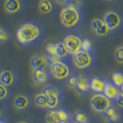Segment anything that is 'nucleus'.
I'll list each match as a JSON object with an SVG mask.
<instances>
[{
	"label": "nucleus",
	"mask_w": 123,
	"mask_h": 123,
	"mask_svg": "<svg viewBox=\"0 0 123 123\" xmlns=\"http://www.w3.org/2000/svg\"><path fill=\"white\" fill-rule=\"evenodd\" d=\"M17 77L15 73L11 70H2L0 72V83L10 88L16 83Z\"/></svg>",
	"instance_id": "nucleus-13"
},
{
	"label": "nucleus",
	"mask_w": 123,
	"mask_h": 123,
	"mask_svg": "<svg viewBox=\"0 0 123 123\" xmlns=\"http://www.w3.org/2000/svg\"><path fill=\"white\" fill-rule=\"evenodd\" d=\"M82 38L75 34H68L63 38L62 44L70 55H74L81 49Z\"/></svg>",
	"instance_id": "nucleus-7"
},
{
	"label": "nucleus",
	"mask_w": 123,
	"mask_h": 123,
	"mask_svg": "<svg viewBox=\"0 0 123 123\" xmlns=\"http://www.w3.org/2000/svg\"><path fill=\"white\" fill-rule=\"evenodd\" d=\"M43 37L44 29L38 22H24L16 30L17 42L22 46L36 45L40 42Z\"/></svg>",
	"instance_id": "nucleus-1"
},
{
	"label": "nucleus",
	"mask_w": 123,
	"mask_h": 123,
	"mask_svg": "<svg viewBox=\"0 0 123 123\" xmlns=\"http://www.w3.org/2000/svg\"><path fill=\"white\" fill-rule=\"evenodd\" d=\"M81 49H82L84 51H86V52H93V44H92V41L88 39V38H86V39H82Z\"/></svg>",
	"instance_id": "nucleus-28"
},
{
	"label": "nucleus",
	"mask_w": 123,
	"mask_h": 123,
	"mask_svg": "<svg viewBox=\"0 0 123 123\" xmlns=\"http://www.w3.org/2000/svg\"><path fill=\"white\" fill-rule=\"evenodd\" d=\"M91 26L94 33L98 37H107L111 33L110 30L108 29L105 23L102 18H93L91 23Z\"/></svg>",
	"instance_id": "nucleus-10"
},
{
	"label": "nucleus",
	"mask_w": 123,
	"mask_h": 123,
	"mask_svg": "<svg viewBox=\"0 0 123 123\" xmlns=\"http://www.w3.org/2000/svg\"><path fill=\"white\" fill-rule=\"evenodd\" d=\"M48 68L50 75L58 80L66 79L71 75L70 68L68 64L62 60L55 59L51 61Z\"/></svg>",
	"instance_id": "nucleus-3"
},
{
	"label": "nucleus",
	"mask_w": 123,
	"mask_h": 123,
	"mask_svg": "<svg viewBox=\"0 0 123 123\" xmlns=\"http://www.w3.org/2000/svg\"><path fill=\"white\" fill-rule=\"evenodd\" d=\"M43 93L46 96L47 109H55L58 108L62 98V94L59 88L56 86L48 85L44 88Z\"/></svg>",
	"instance_id": "nucleus-5"
},
{
	"label": "nucleus",
	"mask_w": 123,
	"mask_h": 123,
	"mask_svg": "<svg viewBox=\"0 0 123 123\" xmlns=\"http://www.w3.org/2000/svg\"><path fill=\"white\" fill-rule=\"evenodd\" d=\"M34 101L36 105H37L38 107L47 109V100H46V96L43 92L36 95Z\"/></svg>",
	"instance_id": "nucleus-23"
},
{
	"label": "nucleus",
	"mask_w": 123,
	"mask_h": 123,
	"mask_svg": "<svg viewBox=\"0 0 123 123\" xmlns=\"http://www.w3.org/2000/svg\"><path fill=\"white\" fill-rule=\"evenodd\" d=\"M115 58L118 63L122 64L123 62V47L122 45H119L115 50Z\"/></svg>",
	"instance_id": "nucleus-29"
},
{
	"label": "nucleus",
	"mask_w": 123,
	"mask_h": 123,
	"mask_svg": "<svg viewBox=\"0 0 123 123\" xmlns=\"http://www.w3.org/2000/svg\"><path fill=\"white\" fill-rule=\"evenodd\" d=\"M79 79V74L78 75H70L68 78V83L71 87L75 88L76 85L78 84Z\"/></svg>",
	"instance_id": "nucleus-30"
},
{
	"label": "nucleus",
	"mask_w": 123,
	"mask_h": 123,
	"mask_svg": "<svg viewBox=\"0 0 123 123\" xmlns=\"http://www.w3.org/2000/svg\"><path fill=\"white\" fill-rule=\"evenodd\" d=\"M106 82L104 79H102L98 77H93L89 79V86L90 89L96 93H102L104 88L105 87Z\"/></svg>",
	"instance_id": "nucleus-18"
},
{
	"label": "nucleus",
	"mask_w": 123,
	"mask_h": 123,
	"mask_svg": "<svg viewBox=\"0 0 123 123\" xmlns=\"http://www.w3.org/2000/svg\"><path fill=\"white\" fill-rule=\"evenodd\" d=\"M10 89L9 88L5 86L4 85L0 83V101L6 100L9 97Z\"/></svg>",
	"instance_id": "nucleus-26"
},
{
	"label": "nucleus",
	"mask_w": 123,
	"mask_h": 123,
	"mask_svg": "<svg viewBox=\"0 0 123 123\" xmlns=\"http://www.w3.org/2000/svg\"><path fill=\"white\" fill-rule=\"evenodd\" d=\"M74 120L76 123H86L90 121L89 115L84 110L76 111L74 115Z\"/></svg>",
	"instance_id": "nucleus-22"
},
{
	"label": "nucleus",
	"mask_w": 123,
	"mask_h": 123,
	"mask_svg": "<svg viewBox=\"0 0 123 123\" xmlns=\"http://www.w3.org/2000/svg\"><path fill=\"white\" fill-rule=\"evenodd\" d=\"M86 123H92V122H86Z\"/></svg>",
	"instance_id": "nucleus-38"
},
{
	"label": "nucleus",
	"mask_w": 123,
	"mask_h": 123,
	"mask_svg": "<svg viewBox=\"0 0 123 123\" xmlns=\"http://www.w3.org/2000/svg\"><path fill=\"white\" fill-rule=\"evenodd\" d=\"M38 9L42 14H51L55 10V5L52 0H39L38 2Z\"/></svg>",
	"instance_id": "nucleus-19"
},
{
	"label": "nucleus",
	"mask_w": 123,
	"mask_h": 123,
	"mask_svg": "<svg viewBox=\"0 0 123 123\" xmlns=\"http://www.w3.org/2000/svg\"><path fill=\"white\" fill-rule=\"evenodd\" d=\"M49 60L46 55L44 54H37L35 55L31 59V66L33 70L36 69H41V70H46L49 67Z\"/></svg>",
	"instance_id": "nucleus-12"
},
{
	"label": "nucleus",
	"mask_w": 123,
	"mask_h": 123,
	"mask_svg": "<svg viewBox=\"0 0 123 123\" xmlns=\"http://www.w3.org/2000/svg\"><path fill=\"white\" fill-rule=\"evenodd\" d=\"M102 115L109 123H117L121 120V114L113 105L103 111Z\"/></svg>",
	"instance_id": "nucleus-15"
},
{
	"label": "nucleus",
	"mask_w": 123,
	"mask_h": 123,
	"mask_svg": "<svg viewBox=\"0 0 123 123\" xmlns=\"http://www.w3.org/2000/svg\"><path fill=\"white\" fill-rule=\"evenodd\" d=\"M76 90L80 93H87L90 90V86H89V79L86 75L79 74V79L78 84L75 86Z\"/></svg>",
	"instance_id": "nucleus-20"
},
{
	"label": "nucleus",
	"mask_w": 123,
	"mask_h": 123,
	"mask_svg": "<svg viewBox=\"0 0 123 123\" xmlns=\"http://www.w3.org/2000/svg\"><path fill=\"white\" fill-rule=\"evenodd\" d=\"M102 20L105 23L110 32L117 31L122 27V17L121 14L116 11H109L105 14Z\"/></svg>",
	"instance_id": "nucleus-9"
},
{
	"label": "nucleus",
	"mask_w": 123,
	"mask_h": 123,
	"mask_svg": "<svg viewBox=\"0 0 123 123\" xmlns=\"http://www.w3.org/2000/svg\"><path fill=\"white\" fill-rule=\"evenodd\" d=\"M57 114H58V116H59L60 122H62V121H70L71 118H72L70 113L65 109L57 110Z\"/></svg>",
	"instance_id": "nucleus-27"
},
{
	"label": "nucleus",
	"mask_w": 123,
	"mask_h": 123,
	"mask_svg": "<svg viewBox=\"0 0 123 123\" xmlns=\"http://www.w3.org/2000/svg\"><path fill=\"white\" fill-rule=\"evenodd\" d=\"M72 62L79 69H87L94 62L93 53L80 49L72 55Z\"/></svg>",
	"instance_id": "nucleus-4"
},
{
	"label": "nucleus",
	"mask_w": 123,
	"mask_h": 123,
	"mask_svg": "<svg viewBox=\"0 0 123 123\" xmlns=\"http://www.w3.org/2000/svg\"><path fill=\"white\" fill-rule=\"evenodd\" d=\"M59 123H71L70 121H62V122H59Z\"/></svg>",
	"instance_id": "nucleus-33"
},
{
	"label": "nucleus",
	"mask_w": 123,
	"mask_h": 123,
	"mask_svg": "<svg viewBox=\"0 0 123 123\" xmlns=\"http://www.w3.org/2000/svg\"><path fill=\"white\" fill-rule=\"evenodd\" d=\"M3 8L8 14L16 15L19 14L24 8L22 0H5Z\"/></svg>",
	"instance_id": "nucleus-11"
},
{
	"label": "nucleus",
	"mask_w": 123,
	"mask_h": 123,
	"mask_svg": "<svg viewBox=\"0 0 123 123\" xmlns=\"http://www.w3.org/2000/svg\"><path fill=\"white\" fill-rule=\"evenodd\" d=\"M0 123H6V122L4 121V120H2V119L0 118Z\"/></svg>",
	"instance_id": "nucleus-34"
},
{
	"label": "nucleus",
	"mask_w": 123,
	"mask_h": 123,
	"mask_svg": "<svg viewBox=\"0 0 123 123\" xmlns=\"http://www.w3.org/2000/svg\"><path fill=\"white\" fill-rule=\"evenodd\" d=\"M105 1H107V2H115V1H116V0H105Z\"/></svg>",
	"instance_id": "nucleus-35"
},
{
	"label": "nucleus",
	"mask_w": 123,
	"mask_h": 123,
	"mask_svg": "<svg viewBox=\"0 0 123 123\" xmlns=\"http://www.w3.org/2000/svg\"><path fill=\"white\" fill-rule=\"evenodd\" d=\"M49 78V72L46 70H41V69H36L33 70L32 74V82L36 85H43L48 82Z\"/></svg>",
	"instance_id": "nucleus-16"
},
{
	"label": "nucleus",
	"mask_w": 123,
	"mask_h": 123,
	"mask_svg": "<svg viewBox=\"0 0 123 123\" xmlns=\"http://www.w3.org/2000/svg\"><path fill=\"white\" fill-rule=\"evenodd\" d=\"M45 121L46 123H59L60 122L59 116L57 114V110L52 109L47 112L45 118Z\"/></svg>",
	"instance_id": "nucleus-24"
},
{
	"label": "nucleus",
	"mask_w": 123,
	"mask_h": 123,
	"mask_svg": "<svg viewBox=\"0 0 123 123\" xmlns=\"http://www.w3.org/2000/svg\"><path fill=\"white\" fill-rule=\"evenodd\" d=\"M57 1L62 3H65V4H66V5L72 4V5L82 6V3H81L80 0H57Z\"/></svg>",
	"instance_id": "nucleus-31"
},
{
	"label": "nucleus",
	"mask_w": 123,
	"mask_h": 123,
	"mask_svg": "<svg viewBox=\"0 0 123 123\" xmlns=\"http://www.w3.org/2000/svg\"><path fill=\"white\" fill-rule=\"evenodd\" d=\"M14 106L18 111H25L29 109L31 101L28 95L24 94L18 95L14 98Z\"/></svg>",
	"instance_id": "nucleus-14"
},
{
	"label": "nucleus",
	"mask_w": 123,
	"mask_h": 123,
	"mask_svg": "<svg viewBox=\"0 0 123 123\" xmlns=\"http://www.w3.org/2000/svg\"><path fill=\"white\" fill-rule=\"evenodd\" d=\"M122 92L120 88L116 87L112 83L106 82L105 87L104 88V91L102 93L104 95H105L108 98L113 100L116 98L117 96L120 93H122Z\"/></svg>",
	"instance_id": "nucleus-17"
},
{
	"label": "nucleus",
	"mask_w": 123,
	"mask_h": 123,
	"mask_svg": "<svg viewBox=\"0 0 123 123\" xmlns=\"http://www.w3.org/2000/svg\"><path fill=\"white\" fill-rule=\"evenodd\" d=\"M112 84L122 90L123 86V75L120 72H115L112 75Z\"/></svg>",
	"instance_id": "nucleus-25"
},
{
	"label": "nucleus",
	"mask_w": 123,
	"mask_h": 123,
	"mask_svg": "<svg viewBox=\"0 0 123 123\" xmlns=\"http://www.w3.org/2000/svg\"><path fill=\"white\" fill-rule=\"evenodd\" d=\"M1 116H2V111H1V109H0V118H1Z\"/></svg>",
	"instance_id": "nucleus-36"
},
{
	"label": "nucleus",
	"mask_w": 123,
	"mask_h": 123,
	"mask_svg": "<svg viewBox=\"0 0 123 123\" xmlns=\"http://www.w3.org/2000/svg\"><path fill=\"white\" fill-rule=\"evenodd\" d=\"M19 123H29V122H19Z\"/></svg>",
	"instance_id": "nucleus-37"
},
{
	"label": "nucleus",
	"mask_w": 123,
	"mask_h": 123,
	"mask_svg": "<svg viewBox=\"0 0 123 123\" xmlns=\"http://www.w3.org/2000/svg\"><path fill=\"white\" fill-rule=\"evenodd\" d=\"M83 14L81 6L68 4L63 7L59 13L60 23L66 29L77 28L82 21Z\"/></svg>",
	"instance_id": "nucleus-2"
},
{
	"label": "nucleus",
	"mask_w": 123,
	"mask_h": 123,
	"mask_svg": "<svg viewBox=\"0 0 123 123\" xmlns=\"http://www.w3.org/2000/svg\"><path fill=\"white\" fill-rule=\"evenodd\" d=\"M115 100H116V102H117L118 106L122 109V108L123 107V94H122V92L117 96Z\"/></svg>",
	"instance_id": "nucleus-32"
},
{
	"label": "nucleus",
	"mask_w": 123,
	"mask_h": 123,
	"mask_svg": "<svg viewBox=\"0 0 123 123\" xmlns=\"http://www.w3.org/2000/svg\"><path fill=\"white\" fill-rule=\"evenodd\" d=\"M90 105L94 111L102 113L112 105V100L108 98L102 93H96L90 99Z\"/></svg>",
	"instance_id": "nucleus-8"
},
{
	"label": "nucleus",
	"mask_w": 123,
	"mask_h": 123,
	"mask_svg": "<svg viewBox=\"0 0 123 123\" xmlns=\"http://www.w3.org/2000/svg\"><path fill=\"white\" fill-rule=\"evenodd\" d=\"M11 39L12 34L10 31L5 27L0 25V44H7L11 41Z\"/></svg>",
	"instance_id": "nucleus-21"
},
{
	"label": "nucleus",
	"mask_w": 123,
	"mask_h": 123,
	"mask_svg": "<svg viewBox=\"0 0 123 123\" xmlns=\"http://www.w3.org/2000/svg\"><path fill=\"white\" fill-rule=\"evenodd\" d=\"M46 51L48 53V58L49 62L52 60L59 59L64 61L67 59L70 55L65 49L62 42H52L49 43L46 46Z\"/></svg>",
	"instance_id": "nucleus-6"
}]
</instances>
